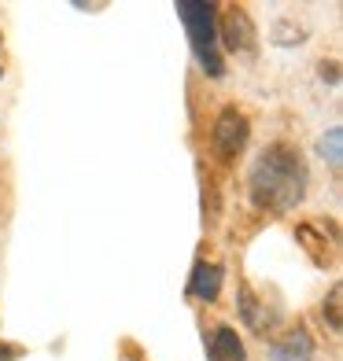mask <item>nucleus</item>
Wrapping results in <instances>:
<instances>
[{"mask_svg": "<svg viewBox=\"0 0 343 361\" xmlns=\"http://www.w3.org/2000/svg\"><path fill=\"white\" fill-rule=\"evenodd\" d=\"M215 4L207 0H177V15L188 30V44L207 78H225V59L218 52V23H215Z\"/></svg>", "mask_w": 343, "mask_h": 361, "instance_id": "nucleus-2", "label": "nucleus"}, {"mask_svg": "<svg viewBox=\"0 0 343 361\" xmlns=\"http://www.w3.org/2000/svg\"><path fill=\"white\" fill-rule=\"evenodd\" d=\"M15 357H23L19 347H8V343H0V361H15Z\"/></svg>", "mask_w": 343, "mask_h": 361, "instance_id": "nucleus-12", "label": "nucleus"}, {"mask_svg": "<svg viewBox=\"0 0 343 361\" xmlns=\"http://www.w3.org/2000/svg\"><path fill=\"white\" fill-rule=\"evenodd\" d=\"M306 180H310V173H306V162L299 155V147H291L288 140H273L251 162L248 192L258 207L273 210V214H284V210L303 203Z\"/></svg>", "mask_w": 343, "mask_h": 361, "instance_id": "nucleus-1", "label": "nucleus"}, {"mask_svg": "<svg viewBox=\"0 0 343 361\" xmlns=\"http://www.w3.org/2000/svg\"><path fill=\"white\" fill-rule=\"evenodd\" d=\"M248 137H251V122L236 107H225L215 118V129H210V147H215L218 162H233L248 147Z\"/></svg>", "mask_w": 343, "mask_h": 361, "instance_id": "nucleus-3", "label": "nucleus"}, {"mask_svg": "<svg viewBox=\"0 0 343 361\" xmlns=\"http://www.w3.org/2000/svg\"><path fill=\"white\" fill-rule=\"evenodd\" d=\"M318 155L329 162L332 170H339V162H343V129H339V126H332L329 133L318 140Z\"/></svg>", "mask_w": 343, "mask_h": 361, "instance_id": "nucleus-10", "label": "nucleus"}, {"mask_svg": "<svg viewBox=\"0 0 343 361\" xmlns=\"http://www.w3.org/2000/svg\"><path fill=\"white\" fill-rule=\"evenodd\" d=\"M240 317L248 321L251 332H266V328H270V321L263 317V302L255 299V291L248 284H240Z\"/></svg>", "mask_w": 343, "mask_h": 361, "instance_id": "nucleus-9", "label": "nucleus"}, {"mask_svg": "<svg viewBox=\"0 0 343 361\" xmlns=\"http://www.w3.org/2000/svg\"><path fill=\"white\" fill-rule=\"evenodd\" d=\"M270 361H314V339L306 328H291L281 339H273Z\"/></svg>", "mask_w": 343, "mask_h": 361, "instance_id": "nucleus-5", "label": "nucleus"}, {"mask_svg": "<svg viewBox=\"0 0 343 361\" xmlns=\"http://www.w3.org/2000/svg\"><path fill=\"white\" fill-rule=\"evenodd\" d=\"M222 276H225V273H222L218 262H200V266H195V273H192L188 291H192L200 302H215L218 291H222Z\"/></svg>", "mask_w": 343, "mask_h": 361, "instance_id": "nucleus-7", "label": "nucleus"}, {"mask_svg": "<svg viewBox=\"0 0 343 361\" xmlns=\"http://www.w3.org/2000/svg\"><path fill=\"white\" fill-rule=\"evenodd\" d=\"M207 357L210 361H243V357H248V354H243L240 336H236V328L218 324L215 332H210V339H207Z\"/></svg>", "mask_w": 343, "mask_h": 361, "instance_id": "nucleus-6", "label": "nucleus"}, {"mask_svg": "<svg viewBox=\"0 0 343 361\" xmlns=\"http://www.w3.org/2000/svg\"><path fill=\"white\" fill-rule=\"evenodd\" d=\"M343 291H339V284L329 291V299H325L321 302V317L325 321H329V328H332V332H339V328H343Z\"/></svg>", "mask_w": 343, "mask_h": 361, "instance_id": "nucleus-11", "label": "nucleus"}, {"mask_svg": "<svg viewBox=\"0 0 343 361\" xmlns=\"http://www.w3.org/2000/svg\"><path fill=\"white\" fill-rule=\"evenodd\" d=\"M296 240L310 251V258H314V262H329V240H325V228L318 233L310 221H303V225H296Z\"/></svg>", "mask_w": 343, "mask_h": 361, "instance_id": "nucleus-8", "label": "nucleus"}, {"mask_svg": "<svg viewBox=\"0 0 343 361\" xmlns=\"http://www.w3.org/2000/svg\"><path fill=\"white\" fill-rule=\"evenodd\" d=\"M218 34H222V41H225L229 52H240V56H251L255 44H258V30H255V23H251L248 8H240V4L225 8Z\"/></svg>", "mask_w": 343, "mask_h": 361, "instance_id": "nucleus-4", "label": "nucleus"}]
</instances>
